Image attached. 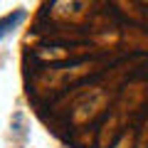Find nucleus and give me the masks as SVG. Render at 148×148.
<instances>
[{
    "instance_id": "obj_1",
    "label": "nucleus",
    "mask_w": 148,
    "mask_h": 148,
    "mask_svg": "<svg viewBox=\"0 0 148 148\" xmlns=\"http://www.w3.org/2000/svg\"><path fill=\"white\" fill-rule=\"evenodd\" d=\"M25 20V10H12L10 15H5V17H0V40L8 35V32H12L20 22Z\"/></svg>"
}]
</instances>
